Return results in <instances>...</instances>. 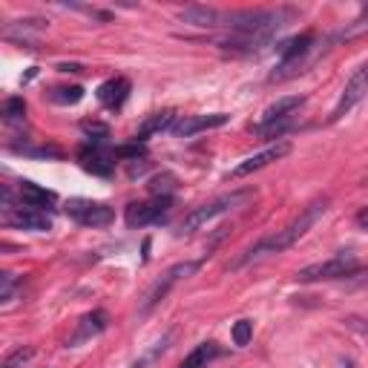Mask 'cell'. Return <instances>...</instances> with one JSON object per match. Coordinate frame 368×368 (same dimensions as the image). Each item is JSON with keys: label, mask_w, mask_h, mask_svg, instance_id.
Segmentation results:
<instances>
[{"label": "cell", "mask_w": 368, "mask_h": 368, "mask_svg": "<svg viewBox=\"0 0 368 368\" xmlns=\"http://www.w3.org/2000/svg\"><path fill=\"white\" fill-rule=\"evenodd\" d=\"M325 210H328V199L311 202L288 227H282V230H277V234H270V236L259 239L256 245H250L239 259L230 262V270H239V268H245V265H250V262H259V259H265V256H274V254H282V250H288V247H294V245L308 234V230H311V227L322 219Z\"/></svg>", "instance_id": "6da1fadb"}, {"label": "cell", "mask_w": 368, "mask_h": 368, "mask_svg": "<svg viewBox=\"0 0 368 368\" xmlns=\"http://www.w3.org/2000/svg\"><path fill=\"white\" fill-rule=\"evenodd\" d=\"M254 199H256V190H250V187H247V190L225 193V196H219V199H213V202L196 207L193 213H187L184 222L179 225V234H196V230H202V227L210 225L213 219H219V216H225V213L236 210V207H245L247 202H254Z\"/></svg>", "instance_id": "7a4b0ae2"}, {"label": "cell", "mask_w": 368, "mask_h": 368, "mask_svg": "<svg viewBox=\"0 0 368 368\" xmlns=\"http://www.w3.org/2000/svg\"><path fill=\"white\" fill-rule=\"evenodd\" d=\"M357 270H362V265H360V259L354 254H337L331 259H322V262H314V265L297 270V279L299 282H322V279L354 277Z\"/></svg>", "instance_id": "3957f363"}, {"label": "cell", "mask_w": 368, "mask_h": 368, "mask_svg": "<svg viewBox=\"0 0 368 368\" xmlns=\"http://www.w3.org/2000/svg\"><path fill=\"white\" fill-rule=\"evenodd\" d=\"M67 216L72 222H78L84 227H107L115 219V210L104 202H92V199H72L67 202Z\"/></svg>", "instance_id": "277c9868"}, {"label": "cell", "mask_w": 368, "mask_h": 368, "mask_svg": "<svg viewBox=\"0 0 368 368\" xmlns=\"http://www.w3.org/2000/svg\"><path fill=\"white\" fill-rule=\"evenodd\" d=\"M202 262H204V259H199V262H179V265H173V268L167 270V274H164V277L156 282V288H152L150 294H147L144 314H147V311H152V308H156L159 302H164V299H167V294H170V290L176 288L182 279H187V277H193V274H196V270L202 268Z\"/></svg>", "instance_id": "5b68a950"}, {"label": "cell", "mask_w": 368, "mask_h": 368, "mask_svg": "<svg viewBox=\"0 0 368 368\" xmlns=\"http://www.w3.org/2000/svg\"><path fill=\"white\" fill-rule=\"evenodd\" d=\"M173 207V199L170 196H152L147 202H132L124 213V219L130 227H147L152 222H161Z\"/></svg>", "instance_id": "8992f818"}, {"label": "cell", "mask_w": 368, "mask_h": 368, "mask_svg": "<svg viewBox=\"0 0 368 368\" xmlns=\"http://www.w3.org/2000/svg\"><path fill=\"white\" fill-rule=\"evenodd\" d=\"M365 92H368V61H365L360 69H354V75L348 78V84H345V89H342V95H340V101H337V107H334V112H331V121H340L342 115L351 112V109L365 98Z\"/></svg>", "instance_id": "52a82bcc"}, {"label": "cell", "mask_w": 368, "mask_h": 368, "mask_svg": "<svg viewBox=\"0 0 368 368\" xmlns=\"http://www.w3.org/2000/svg\"><path fill=\"white\" fill-rule=\"evenodd\" d=\"M3 222L12 225V227H21V230H35V234H46V230H52L49 213L37 210V207H26V204L6 207L3 210Z\"/></svg>", "instance_id": "ba28073f"}, {"label": "cell", "mask_w": 368, "mask_h": 368, "mask_svg": "<svg viewBox=\"0 0 368 368\" xmlns=\"http://www.w3.org/2000/svg\"><path fill=\"white\" fill-rule=\"evenodd\" d=\"M288 152H290V144H288V141H277V144H270V147H265L262 152H256V156H247L245 161H239L234 170H230V179L250 176V173H256V170H262V167H268V164H274V161L285 159Z\"/></svg>", "instance_id": "9c48e42d"}, {"label": "cell", "mask_w": 368, "mask_h": 368, "mask_svg": "<svg viewBox=\"0 0 368 368\" xmlns=\"http://www.w3.org/2000/svg\"><path fill=\"white\" fill-rule=\"evenodd\" d=\"M230 121L227 112H210V115H184V119H179L176 124H173V135L176 139H190V135L196 132H207V130H216V127H225Z\"/></svg>", "instance_id": "30bf717a"}, {"label": "cell", "mask_w": 368, "mask_h": 368, "mask_svg": "<svg viewBox=\"0 0 368 368\" xmlns=\"http://www.w3.org/2000/svg\"><path fill=\"white\" fill-rule=\"evenodd\" d=\"M107 325H109V314L107 311H89L87 317H81V322L75 325V331H72V337L67 340V345L69 348H78L81 342H89L92 337H98V334H104L107 331Z\"/></svg>", "instance_id": "8fae6325"}, {"label": "cell", "mask_w": 368, "mask_h": 368, "mask_svg": "<svg viewBox=\"0 0 368 368\" xmlns=\"http://www.w3.org/2000/svg\"><path fill=\"white\" fill-rule=\"evenodd\" d=\"M222 9H213V6H184L179 12L182 24L190 26H199V29H219L222 26Z\"/></svg>", "instance_id": "7c38bea8"}, {"label": "cell", "mask_w": 368, "mask_h": 368, "mask_svg": "<svg viewBox=\"0 0 368 368\" xmlns=\"http://www.w3.org/2000/svg\"><path fill=\"white\" fill-rule=\"evenodd\" d=\"M17 196H21V204L37 207V210H49L58 202V196H55L52 190L35 184V182H21V187H17Z\"/></svg>", "instance_id": "4fadbf2b"}, {"label": "cell", "mask_w": 368, "mask_h": 368, "mask_svg": "<svg viewBox=\"0 0 368 368\" xmlns=\"http://www.w3.org/2000/svg\"><path fill=\"white\" fill-rule=\"evenodd\" d=\"M130 95V81L127 78H109L98 87V101L107 107V109H119Z\"/></svg>", "instance_id": "5bb4252c"}, {"label": "cell", "mask_w": 368, "mask_h": 368, "mask_svg": "<svg viewBox=\"0 0 368 368\" xmlns=\"http://www.w3.org/2000/svg\"><path fill=\"white\" fill-rule=\"evenodd\" d=\"M302 107H305V95H285V98L274 101V104H270V107L262 112V121H259V124L279 121V119H288V115H297Z\"/></svg>", "instance_id": "9a60e30c"}, {"label": "cell", "mask_w": 368, "mask_h": 368, "mask_svg": "<svg viewBox=\"0 0 368 368\" xmlns=\"http://www.w3.org/2000/svg\"><path fill=\"white\" fill-rule=\"evenodd\" d=\"M173 124H176V112H173V109L152 112V115H147V119L141 121L139 132H135V141H144V139H150V135H156V132L173 130Z\"/></svg>", "instance_id": "2e32d148"}, {"label": "cell", "mask_w": 368, "mask_h": 368, "mask_svg": "<svg viewBox=\"0 0 368 368\" xmlns=\"http://www.w3.org/2000/svg\"><path fill=\"white\" fill-rule=\"evenodd\" d=\"M216 357H222V345L213 342V340H207V342H199L196 348H193V351L182 360L179 368H207Z\"/></svg>", "instance_id": "e0dca14e"}, {"label": "cell", "mask_w": 368, "mask_h": 368, "mask_svg": "<svg viewBox=\"0 0 368 368\" xmlns=\"http://www.w3.org/2000/svg\"><path fill=\"white\" fill-rule=\"evenodd\" d=\"M173 340H176V331H167L161 340L152 342V345L147 348V351H144L139 360H135V362H130L127 368H150V365H156V360H161V354L170 348V342H173Z\"/></svg>", "instance_id": "ac0fdd59"}, {"label": "cell", "mask_w": 368, "mask_h": 368, "mask_svg": "<svg viewBox=\"0 0 368 368\" xmlns=\"http://www.w3.org/2000/svg\"><path fill=\"white\" fill-rule=\"evenodd\" d=\"M81 164H84V170H89V173H95V176H109L112 173V161H107V156L101 150H84L81 152Z\"/></svg>", "instance_id": "d6986e66"}, {"label": "cell", "mask_w": 368, "mask_h": 368, "mask_svg": "<svg viewBox=\"0 0 368 368\" xmlns=\"http://www.w3.org/2000/svg\"><path fill=\"white\" fill-rule=\"evenodd\" d=\"M81 98H84V89H81V87H55V89L49 92V101H52V104H61V107L78 104Z\"/></svg>", "instance_id": "ffe728a7"}, {"label": "cell", "mask_w": 368, "mask_h": 368, "mask_svg": "<svg viewBox=\"0 0 368 368\" xmlns=\"http://www.w3.org/2000/svg\"><path fill=\"white\" fill-rule=\"evenodd\" d=\"M176 187H179V179L173 176V173H161V176H156V179L150 182V193H152V196H170Z\"/></svg>", "instance_id": "44dd1931"}, {"label": "cell", "mask_w": 368, "mask_h": 368, "mask_svg": "<svg viewBox=\"0 0 368 368\" xmlns=\"http://www.w3.org/2000/svg\"><path fill=\"white\" fill-rule=\"evenodd\" d=\"M32 357H35V345H21L3 360V368H24Z\"/></svg>", "instance_id": "7402d4cb"}, {"label": "cell", "mask_w": 368, "mask_h": 368, "mask_svg": "<svg viewBox=\"0 0 368 368\" xmlns=\"http://www.w3.org/2000/svg\"><path fill=\"white\" fill-rule=\"evenodd\" d=\"M0 112H3L6 121H17V119H24V115H26V101L24 98H6Z\"/></svg>", "instance_id": "603a6c76"}, {"label": "cell", "mask_w": 368, "mask_h": 368, "mask_svg": "<svg viewBox=\"0 0 368 368\" xmlns=\"http://www.w3.org/2000/svg\"><path fill=\"white\" fill-rule=\"evenodd\" d=\"M17 285H21V279H17L15 274H3V277H0V302H12Z\"/></svg>", "instance_id": "cb8c5ba5"}, {"label": "cell", "mask_w": 368, "mask_h": 368, "mask_svg": "<svg viewBox=\"0 0 368 368\" xmlns=\"http://www.w3.org/2000/svg\"><path fill=\"white\" fill-rule=\"evenodd\" d=\"M250 337H254V322H250V319H239L234 325V342L242 348V345L250 342Z\"/></svg>", "instance_id": "d4e9b609"}, {"label": "cell", "mask_w": 368, "mask_h": 368, "mask_svg": "<svg viewBox=\"0 0 368 368\" xmlns=\"http://www.w3.org/2000/svg\"><path fill=\"white\" fill-rule=\"evenodd\" d=\"M81 130L89 135V141H104V139H109V127L107 124H98V121H84Z\"/></svg>", "instance_id": "484cf974"}, {"label": "cell", "mask_w": 368, "mask_h": 368, "mask_svg": "<svg viewBox=\"0 0 368 368\" xmlns=\"http://www.w3.org/2000/svg\"><path fill=\"white\" fill-rule=\"evenodd\" d=\"M141 147L139 144H130V147H119V150H112V159L115 156H127V159H135V161H139V156H141Z\"/></svg>", "instance_id": "4316f807"}, {"label": "cell", "mask_w": 368, "mask_h": 368, "mask_svg": "<svg viewBox=\"0 0 368 368\" xmlns=\"http://www.w3.org/2000/svg\"><path fill=\"white\" fill-rule=\"evenodd\" d=\"M357 225H360V227H365V230H368V207H362V210H360V213H357Z\"/></svg>", "instance_id": "83f0119b"}, {"label": "cell", "mask_w": 368, "mask_h": 368, "mask_svg": "<svg viewBox=\"0 0 368 368\" xmlns=\"http://www.w3.org/2000/svg\"><path fill=\"white\" fill-rule=\"evenodd\" d=\"M58 69H61V72H81V67H78V64H61Z\"/></svg>", "instance_id": "f1b7e54d"}, {"label": "cell", "mask_w": 368, "mask_h": 368, "mask_svg": "<svg viewBox=\"0 0 368 368\" xmlns=\"http://www.w3.org/2000/svg\"><path fill=\"white\" fill-rule=\"evenodd\" d=\"M345 368H357V365H354L351 360H345Z\"/></svg>", "instance_id": "f546056e"}]
</instances>
